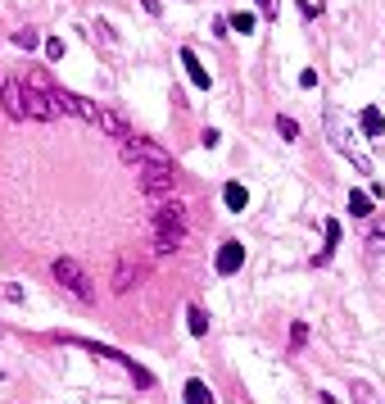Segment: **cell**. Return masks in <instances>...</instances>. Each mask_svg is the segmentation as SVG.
I'll list each match as a JSON object with an SVG mask.
<instances>
[{"instance_id":"obj_1","label":"cell","mask_w":385,"mask_h":404,"mask_svg":"<svg viewBox=\"0 0 385 404\" xmlns=\"http://www.w3.org/2000/svg\"><path fill=\"white\" fill-rule=\"evenodd\" d=\"M186 241V205L181 200H159L150 214V245L154 255H177V245Z\"/></svg>"},{"instance_id":"obj_2","label":"cell","mask_w":385,"mask_h":404,"mask_svg":"<svg viewBox=\"0 0 385 404\" xmlns=\"http://www.w3.org/2000/svg\"><path fill=\"white\" fill-rule=\"evenodd\" d=\"M326 141H331V146L340 150V155L349 159V163H354L358 173H372V159H368V150L358 146V137H354V132H349V128L340 123V114H335V109L326 114Z\"/></svg>"},{"instance_id":"obj_3","label":"cell","mask_w":385,"mask_h":404,"mask_svg":"<svg viewBox=\"0 0 385 404\" xmlns=\"http://www.w3.org/2000/svg\"><path fill=\"white\" fill-rule=\"evenodd\" d=\"M50 273H55V282H59V286L73 295L77 304H95V286H91V277L82 273V264H77V259H69V255H64V259H55V264H50Z\"/></svg>"},{"instance_id":"obj_4","label":"cell","mask_w":385,"mask_h":404,"mask_svg":"<svg viewBox=\"0 0 385 404\" xmlns=\"http://www.w3.org/2000/svg\"><path fill=\"white\" fill-rule=\"evenodd\" d=\"M122 159L136 163V168H172V155L163 146H154V141H146V137L122 141Z\"/></svg>"},{"instance_id":"obj_5","label":"cell","mask_w":385,"mask_h":404,"mask_svg":"<svg viewBox=\"0 0 385 404\" xmlns=\"http://www.w3.org/2000/svg\"><path fill=\"white\" fill-rule=\"evenodd\" d=\"M77 345H82V350H91L95 359H109L113 368H122V372H127L132 382H136V386H154V377H150V372L141 368V363H132L127 354H118V350H113V345H95V341H77Z\"/></svg>"},{"instance_id":"obj_6","label":"cell","mask_w":385,"mask_h":404,"mask_svg":"<svg viewBox=\"0 0 385 404\" xmlns=\"http://www.w3.org/2000/svg\"><path fill=\"white\" fill-rule=\"evenodd\" d=\"M141 173V191H146V196L150 200H168L172 196V191H177V173H172V168H136Z\"/></svg>"},{"instance_id":"obj_7","label":"cell","mask_w":385,"mask_h":404,"mask_svg":"<svg viewBox=\"0 0 385 404\" xmlns=\"http://www.w3.org/2000/svg\"><path fill=\"white\" fill-rule=\"evenodd\" d=\"M55 114H73V119H86V123H95V105L91 100H82L77 91H64V86H55Z\"/></svg>"},{"instance_id":"obj_8","label":"cell","mask_w":385,"mask_h":404,"mask_svg":"<svg viewBox=\"0 0 385 404\" xmlns=\"http://www.w3.org/2000/svg\"><path fill=\"white\" fill-rule=\"evenodd\" d=\"M95 128H100V132H109V137L118 141V146H122V141H132V137H136V132H132V123L122 119L118 109H104V105H95Z\"/></svg>"},{"instance_id":"obj_9","label":"cell","mask_w":385,"mask_h":404,"mask_svg":"<svg viewBox=\"0 0 385 404\" xmlns=\"http://www.w3.org/2000/svg\"><path fill=\"white\" fill-rule=\"evenodd\" d=\"M0 105H5V114L14 123H27V105H23V82L18 78H5L0 82Z\"/></svg>"},{"instance_id":"obj_10","label":"cell","mask_w":385,"mask_h":404,"mask_svg":"<svg viewBox=\"0 0 385 404\" xmlns=\"http://www.w3.org/2000/svg\"><path fill=\"white\" fill-rule=\"evenodd\" d=\"M214 268H218L223 277L240 273V268H245V245H240V241H223V245H218V259H214Z\"/></svg>"},{"instance_id":"obj_11","label":"cell","mask_w":385,"mask_h":404,"mask_svg":"<svg viewBox=\"0 0 385 404\" xmlns=\"http://www.w3.org/2000/svg\"><path fill=\"white\" fill-rule=\"evenodd\" d=\"M181 64H186V78L200 86V91H209V86H214V78H209V69L204 64H200V55L190 50V46H181Z\"/></svg>"},{"instance_id":"obj_12","label":"cell","mask_w":385,"mask_h":404,"mask_svg":"<svg viewBox=\"0 0 385 404\" xmlns=\"http://www.w3.org/2000/svg\"><path fill=\"white\" fill-rule=\"evenodd\" d=\"M358 128H363L368 141H385V114L377 109V105H368V109L358 114Z\"/></svg>"},{"instance_id":"obj_13","label":"cell","mask_w":385,"mask_h":404,"mask_svg":"<svg viewBox=\"0 0 385 404\" xmlns=\"http://www.w3.org/2000/svg\"><path fill=\"white\" fill-rule=\"evenodd\" d=\"M146 277V268L141 264H132V259H122L118 268H113V291H132V286Z\"/></svg>"},{"instance_id":"obj_14","label":"cell","mask_w":385,"mask_h":404,"mask_svg":"<svg viewBox=\"0 0 385 404\" xmlns=\"http://www.w3.org/2000/svg\"><path fill=\"white\" fill-rule=\"evenodd\" d=\"M223 205L231 209V214H245V209H249V191L240 187V182H227V187H223Z\"/></svg>"},{"instance_id":"obj_15","label":"cell","mask_w":385,"mask_h":404,"mask_svg":"<svg viewBox=\"0 0 385 404\" xmlns=\"http://www.w3.org/2000/svg\"><path fill=\"white\" fill-rule=\"evenodd\" d=\"M335 245H340V223H335V218H326V245L317 250V264H331Z\"/></svg>"},{"instance_id":"obj_16","label":"cell","mask_w":385,"mask_h":404,"mask_svg":"<svg viewBox=\"0 0 385 404\" xmlns=\"http://www.w3.org/2000/svg\"><path fill=\"white\" fill-rule=\"evenodd\" d=\"M181 396H186V404H214V391H209L200 377H190L186 386H181Z\"/></svg>"},{"instance_id":"obj_17","label":"cell","mask_w":385,"mask_h":404,"mask_svg":"<svg viewBox=\"0 0 385 404\" xmlns=\"http://www.w3.org/2000/svg\"><path fill=\"white\" fill-rule=\"evenodd\" d=\"M227 27H231V32H240V36H254V32H258V18L249 14V9H240V14L227 18Z\"/></svg>"},{"instance_id":"obj_18","label":"cell","mask_w":385,"mask_h":404,"mask_svg":"<svg viewBox=\"0 0 385 404\" xmlns=\"http://www.w3.org/2000/svg\"><path fill=\"white\" fill-rule=\"evenodd\" d=\"M186 327H190V336H204L209 332V314L200 309V304H190V309H186Z\"/></svg>"},{"instance_id":"obj_19","label":"cell","mask_w":385,"mask_h":404,"mask_svg":"<svg viewBox=\"0 0 385 404\" xmlns=\"http://www.w3.org/2000/svg\"><path fill=\"white\" fill-rule=\"evenodd\" d=\"M349 209H354V218H372V196L368 191H349Z\"/></svg>"},{"instance_id":"obj_20","label":"cell","mask_w":385,"mask_h":404,"mask_svg":"<svg viewBox=\"0 0 385 404\" xmlns=\"http://www.w3.org/2000/svg\"><path fill=\"white\" fill-rule=\"evenodd\" d=\"M36 41H41V36H36V27H18V32H14V46H18V50H32Z\"/></svg>"},{"instance_id":"obj_21","label":"cell","mask_w":385,"mask_h":404,"mask_svg":"<svg viewBox=\"0 0 385 404\" xmlns=\"http://www.w3.org/2000/svg\"><path fill=\"white\" fill-rule=\"evenodd\" d=\"M304 341H308V323H295V327H290V354H300Z\"/></svg>"},{"instance_id":"obj_22","label":"cell","mask_w":385,"mask_h":404,"mask_svg":"<svg viewBox=\"0 0 385 404\" xmlns=\"http://www.w3.org/2000/svg\"><path fill=\"white\" fill-rule=\"evenodd\" d=\"M276 132H281V141H295L300 137V123L295 119H276Z\"/></svg>"},{"instance_id":"obj_23","label":"cell","mask_w":385,"mask_h":404,"mask_svg":"<svg viewBox=\"0 0 385 404\" xmlns=\"http://www.w3.org/2000/svg\"><path fill=\"white\" fill-rule=\"evenodd\" d=\"M46 60H64V36H46Z\"/></svg>"},{"instance_id":"obj_24","label":"cell","mask_w":385,"mask_h":404,"mask_svg":"<svg viewBox=\"0 0 385 404\" xmlns=\"http://www.w3.org/2000/svg\"><path fill=\"white\" fill-rule=\"evenodd\" d=\"M91 36H100L104 46H113V41H118V36H113V27H109V23H91Z\"/></svg>"},{"instance_id":"obj_25","label":"cell","mask_w":385,"mask_h":404,"mask_svg":"<svg viewBox=\"0 0 385 404\" xmlns=\"http://www.w3.org/2000/svg\"><path fill=\"white\" fill-rule=\"evenodd\" d=\"M200 141H204V146H209V150H218V146H223V132H214V128H204V132H200Z\"/></svg>"},{"instance_id":"obj_26","label":"cell","mask_w":385,"mask_h":404,"mask_svg":"<svg viewBox=\"0 0 385 404\" xmlns=\"http://www.w3.org/2000/svg\"><path fill=\"white\" fill-rule=\"evenodd\" d=\"M372 241L385 245V214H381V218H372Z\"/></svg>"},{"instance_id":"obj_27","label":"cell","mask_w":385,"mask_h":404,"mask_svg":"<svg viewBox=\"0 0 385 404\" xmlns=\"http://www.w3.org/2000/svg\"><path fill=\"white\" fill-rule=\"evenodd\" d=\"M0 295H5L9 304H18V300H23V286H14V282H9V286H5V291H0Z\"/></svg>"},{"instance_id":"obj_28","label":"cell","mask_w":385,"mask_h":404,"mask_svg":"<svg viewBox=\"0 0 385 404\" xmlns=\"http://www.w3.org/2000/svg\"><path fill=\"white\" fill-rule=\"evenodd\" d=\"M300 9H304V18H313V14H322V0H300Z\"/></svg>"},{"instance_id":"obj_29","label":"cell","mask_w":385,"mask_h":404,"mask_svg":"<svg viewBox=\"0 0 385 404\" xmlns=\"http://www.w3.org/2000/svg\"><path fill=\"white\" fill-rule=\"evenodd\" d=\"M258 9H263L267 18H276V14H281V5H276V0H258Z\"/></svg>"},{"instance_id":"obj_30","label":"cell","mask_w":385,"mask_h":404,"mask_svg":"<svg viewBox=\"0 0 385 404\" xmlns=\"http://www.w3.org/2000/svg\"><path fill=\"white\" fill-rule=\"evenodd\" d=\"M300 86H304V91H308V86H317V73H313V69H304V73H300Z\"/></svg>"},{"instance_id":"obj_31","label":"cell","mask_w":385,"mask_h":404,"mask_svg":"<svg viewBox=\"0 0 385 404\" xmlns=\"http://www.w3.org/2000/svg\"><path fill=\"white\" fill-rule=\"evenodd\" d=\"M377 404H381V400H377Z\"/></svg>"}]
</instances>
